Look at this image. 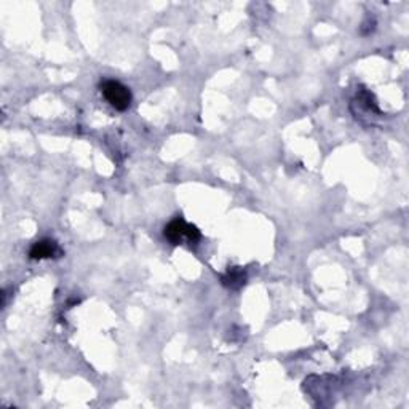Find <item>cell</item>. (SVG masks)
<instances>
[{
    "label": "cell",
    "mask_w": 409,
    "mask_h": 409,
    "mask_svg": "<svg viewBox=\"0 0 409 409\" xmlns=\"http://www.w3.org/2000/svg\"><path fill=\"white\" fill-rule=\"evenodd\" d=\"M165 238L172 243V245H179L183 240H187L190 245H195L197 242L201 238V233L200 231L197 229L195 226L192 224H187L184 219H181V217H176V219H173L169 224L165 227Z\"/></svg>",
    "instance_id": "cell-1"
},
{
    "label": "cell",
    "mask_w": 409,
    "mask_h": 409,
    "mask_svg": "<svg viewBox=\"0 0 409 409\" xmlns=\"http://www.w3.org/2000/svg\"><path fill=\"white\" fill-rule=\"evenodd\" d=\"M101 93L106 98V101L112 106L115 110L124 112L130 108L131 104V92L130 88H126L124 83L117 81H104L101 83Z\"/></svg>",
    "instance_id": "cell-2"
},
{
    "label": "cell",
    "mask_w": 409,
    "mask_h": 409,
    "mask_svg": "<svg viewBox=\"0 0 409 409\" xmlns=\"http://www.w3.org/2000/svg\"><path fill=\"white\" fill-rule=\"evenodd\" d=\"M62 254L60 245L55 240H40V242H35L33 248H31L29 251V256L31 259H50V258H60Z\"/></svg>",
    "instance_id": "cell-3"
},
{
    "label": "cell",
    "mask_w": 409,
    "mask_h": 409,
    "mask_svg": "<svg viewBox=\"0 0 409 409\" xmlns=\"http://www.w3.org/2000/svg\"><path fill=\"white\" fill-rule=\"evenodd\" d=\"M222 285L229 290H240L247 283V272L242 267H229L221 277Z\"/></svg>",
    "instance_id": "cell-4"
}]
</instances>
